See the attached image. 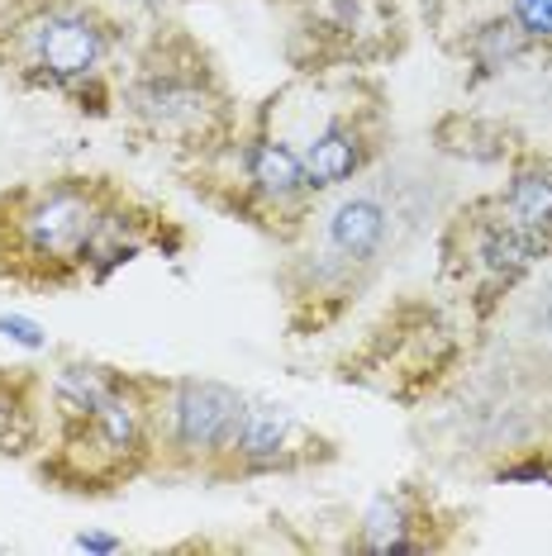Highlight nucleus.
I'll use <instances>...</instances> for the list:
<instances>
[{"label":"nucleus","instance_id":"10","mask_svg":"<svg viewBox=\"0 0 552 556\" xmlns=\"http://www.w3.org/2000/svg\"><path fill=\"white\" fill-rule=\"evenodd\" d=\"M34 438V409L20 381L0 376V452H24V442Z\"/></svg>","mask_w":552,"mask_h":556},{"label":"nucleus","instance_id":"3","mask_svg":"<svg viewBox=\"0 0 552 556\" xmlns=\"http://www.w3.org/2000/svg\"><path fill=\"white\" fill-rule=\"evenodd\" d=\"M243 395L224 381H181L167 400V447L181 462H215L229 452Z\"/></svg>","mask_w":552,"mask_h":556},{"label":"nucleus","instance_id":"11","mask_svg":"<svg viewBox=\"0 0 552 556\" xmlns=\"http://www.w3.org/2000/svg\"><path fill=\"white\" fill-rule=\"evenodd\" d=\"M524 29L514 20H495V24H486L481 34H476V43H472V53H476V62H481L486 72H500L505 62H514L524 53Z\"/></svg>","mask_w":552,"mask_h":556},{"label":"nucleus","instance_id":"6","mask_svg":"<svg viewBox=\"0 0 552 556\" xmlns=\"http://www.w3.org/2000/svg\"><path fill=\"white\" fill-rule=\"evenodd\" d=\"M286 433H291V419L281 409H272V404H243L224 457L238 466H272L286 452Z\"/></svg>","mask_w":552,"mask_h":556},{"label":"nucleus","instance_id":"14","mask_svg":"<svg viewBox=\"0 0 552 556\" xmlns=\"http://www.w3.org/2000/svg\"><path fill=\"white\" fill-rule=\"evenodd\" d=\"M129 5H162V0H129Z\"/></svg>","mask_w":552,"mask_h":556},{"label":"nucleus","instance_id":"5","mask_svg":"<svg viewBox=\"0 0 552 556\" xmlns=\"http://www.w3.org/2000/svg\"><path fill=\"white\" fill-rule=\"evenodd\" d=\"M248 181H253L267 200H276V205H291V200H300L310 191L305 157H296L291 148L276 143V138L248 143Z\"/></svg>","mask_w":552,"mask_h":556},{"label":"nucleus","instance_id":"8","mask_svg":"<svg viewBox=\"0 0 552 556\" xmlns=\"http://www.w3.org/2000/svg\"><path fill=\"white\" fill-rule=\"evenodd\" d=\"M362 167V138L353 124H329L315 143L305 148V172L310 186H338Z\"/></svg>","mask_w":552,"mask_h":556},{"label":"nucleus","instance_id":"4","mask_svg":"<svg viewBox=\"0 0 552 556\" xmlns=\"http://www.w3.org/2000/svg\"><path fill=\"white\" fill-rule=\"evenodd\" d=\"M386 233H391V210L376 195H348L338 200L329 214V252L348 267H367L372 257H381Z\"/></svg>","mask_w":552,"mask_h":556},{"label":"nucleus","instance_id":"12","mask_svg":"<svg viewBox=\"0 0 552 556\" xmlns=\"http://www.w3.org/2000/svg\"><path fill=\"white\" fill-rule=\"evenodd\" d=\"M514 24L524 39H552V0H514Z\"/></svg>","mask_w":552,"mask_h":556},{"label":"nucleus","instance_id":"2","mask_svg":"<svg viewBox=\"0 0 552 556\" xmlns=\"http://www.w3.org/2000/svg\"><path fill=\"white\" fill-rule=\"evenodd\" d=\"M105 24L77 5L39 10L20 24V58L48 81H81L105 62Z\"/></svg>","mask_w":552,"mask_h":556},{"label":"nucleus","instance_id":"9","mask_svg":"<svg viewBox=\"0 0 552 556\" xmlns=\"http://www.w3.org/2000/svg\"><path fill=\"white\" fill-rule=\"evenodd\" d=\"M505 210H510V224L519 233H543V229H552V176H543V172L514 176V186H510V195H505Z\"/></svg>","mask_w":552,"mask_h":556},{"label":"nucleus","instance_id":"13","mask_svg":"<svg viewBox=\"0 0 552 556\" xmlns=\"http://www.w3.org/2000/svg\"><path fill=\"white\" fill-rule=\"evenodd\" d=\"M543 328H548V338H552V300L543 305Z\"/></svg>","mask_w":552,"mask_h":556},{"label":"nucleus","instance_id":"7","mask_svg":"<svg viewBox=\"0 0 552 556\" xmlns=\"http://www.w3.org/2000/svg\"><path fill=\"white\" fill-rule=\"evenodd\" d=\"M134 110L143 119H153L158 129H177V124H200L210 115V96L191 81L177 77H153L134 91Z\"/></svg>","mask_w":552,"mask_h":556},{"label":"nucleus","instance_id":"1","mask_svg":"<svg viewBox=\"0 0 552 556\" xmlns=\"http://www.w3.org/2000/svg\"><path fill=\"white\" fill-rule=\"evenodd\" d=\"M0 229L5 252L20 267L58 271L100 243V233L110 229V210L91 181H53L10 200V219H0Z\"/></svg>","mask_w":552,"mask_h":556}]
</instances>
